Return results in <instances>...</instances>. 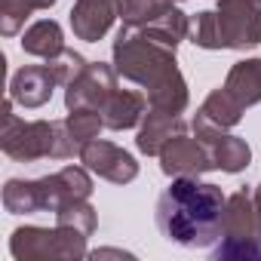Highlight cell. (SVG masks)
Instances as JSON below:
<instances>
[{
    "instance_id": "1",
    "label": "cell",
    "mask_w": 261,
    "mask_h": 261,
    "mask_svg": "<svg viewBox=\"0 0 261 261\" xmlns=\"http://www.w3.org/2000/svg\"><path fill=\"white\" fill-rule=\"evenodd\" d=\"M224 203L227 197L218 185L185 175L172 178V185L160 194L154 218L169 243L185 249H206L221 237Z\"/></svg>"
},
{
    "instance_id": "2",
    "label": "cell",
    "mask_w": 261,
    "mask_h": 261,
    "mask_svg": "<svg viewBox=\"0 0 261 261\" xmlns=\"http://www.w3.org/2000/svg\"><path fill=\"white\" fill-rule=\"evenodd\" d=\"M114 68L123 80L139 83L148 92L169 71H175L178 62H175V49L151 40L148 34H142L136 28L123 25L114 37Z\"/></svg>"
},
{
    "instance_id": "3",
    "label": "cell",
    "mask_w": 261,
    "mask_h": 261,
    "mask_svg": "<svg viewBox=\"0 0 261 261\" xmlns=\"http://www.w3.org/2000/svg\"><path fill=\"white\" fill-rule=\"evenodd\" d=\"M215 261H261V233L255 221V203L246 191H237L224 203L221 237L212 249Z\"/></svg>"
},
{
    "instance_id": "4",
    "label": "cell",
    "mask_w": 261,
    "mask_h": 261,
    "mask_svg": "<svg viewBox=\"0 0 261 261\" xmlns=\"http://www.w3.org/2000/svg\"><path fill=\"white\" fill-rule=\"evenodd\" d=\"M13 98L4 108V133H0V148L16 163H34L43 157L56 160L59 148V129L56 120H22L13 114Z\"/></svg>"
},
{
    "instance_id": "5",
    "label": "cell",
    "mask_w": 261,
    "mask_h": 261,
    "mask_svg": "<svg viewBox=\"0 0 261 261\" xmlns=\"http://www.w3.org/2000/svg\"><path fill=\"white\" fill-rule=\"evenodd\" d=\"M86 233L71 230V227H37V224H25L16 227L10 237V252L16 261H31V258H86Z\"/></svg>"
},
{
    "instance_id": "6",
    "label": "cell",
    "mask_w": 261,
    "mask_h": 261,
    "mask_svg": "<svg viewBox=\"0 0 261 261\" xmlns=\"http://www.w3.org/2000/svg\"><path fill=\"white\" fill-rule=\"evenodd\" d=\"M215 16L221 25L224 49L246 53L261 43V4L258 0H218Z\"/></svg>"
},
{
    "instance_id": "7",
    "label": "cell",
    "mask_w": 261,
    "mask_h": 261,
    "mask_svg": "<svg viewBox=\"0 0 261 261\" xmlns=\"http://www.w3.org/2000/svg\"><path fill=\"white\" fill-rule=\"evenodd\" d=\"M117 68L105 65V62H89L68 86H65V108L77 111V108H92L98 111L108 95L117 89Z\"/></svg>"
},
{
    "instance_id": "8",
    "label": "cell",
    "mask_w": 261,
    "mask_h": 261,
    "mask_svg": "<svg viewBox=\"0 0 261 261\" xmlns=\"http://www.w3.org/2000/svg\"><path fill=\"white\" fill-rule=\"evenodd\" d=\"M80 163H83L92 175H98V178H105V181H111V185H129V181L139 178V163H136V157L129 154V151H123L120 145H114V142H105V139L89 142V145L80 151Z\"/></svg>"
},
{
    "instance_id": "9",
    "label": "cell",
    "mask_w": 261,
    "mask_h": 261,
    "mask_svg": "<svg viewBox=\"0 0 261 261\" xmlns=\"http://www.w3.org/2000/svg\"><path fill=\"white\" fill-rule=\"evenodd\" d=\"M160 169L169 178H185V175L188 178H200L209 169H215V163H212L209 148L197 136L188 139L185 133H178L175 139H169L163 145V151H160Z\"/></svg>"
},
{
    "instance_id": "10",
    "label": "cell",
    "mask_w": 261,
    "mask_h": 261,
    "mask_svg": "<svg viewBox=\"0 0 261 261\" xmlns=\"http://www.w3.org/2000/svg\"><path fill=\"white\" fill-rule=\"evenodd\" d=\"M37 191H40V209L43 212H59L65 203L89 200L92 178H89L86 166H65L53 175L37 178Z\"/></svg>"
},
{
    "instance_id": "11",
    "label": "cell",
    "mask_w": 261,
    "mask_h": 261,
    "mask_svg": "<svg viewBox=\"0 0 261 261\" xmlns=\"http://www.w3.org/2000/svg\"><path fill=\"white\" fill-rule=\"evenodd\" d=\"M243 111H246V108H243L224 86H218V89H212V92L206 95V101L200 105L197 117L191 120V129H194V136H197L200 142H209L212 136L233 129V126L243 120Z\"/></svg>"
},
{
    "instance_id": "12",
    "label": "cell",
    "mask_w": 261,
    "mask_h": 261,
    "mask_svg": "<svg viewBox=\"0 0 261 261\" xmlns=\"http://www.w3.org/2000/svg\"><path fill=\"white\" fill-rule=\"evenodd\" d=\"M120 4L123 0H77L71 10V31L77 40L95 43L101 40L114 22L120 19Z\"/></svg>"
},
{
    "instance_id": "13",
    "label": "cell",
    "mask_w": 261,
    "mask_h": 261,
    "mask_svg": "<svg viewBox=\"0 0 261 261\" xmlns=\"http://www.w3.org/2000/svg\"><path fill=\"white\" fill-rule=\"evenodd\" d=\"M59 86L49 62L43 65H28L22 71L13 74L10 80V98L22 108H43L49 98H53V89Z\"/></svg>"
},
{
    "instance_id": "14",
    "label": "cell",
    "mask_w": 261,
    "mask_h": 261,
    "mask_svg": "<svg viewBox=\"0 0 261 261\" xmlns=\"http://www.w3.org/2000/svg\"><path fill=\"white\" fill-rule=\"evenodd\" d=\"M148 95L136 92V89H114L108 95V101L98 108L105 129H114V133H123V129H136L142 126L145 114H148Z\"/></svg>"
},
{
    "instance_id": "15",
    "label": "cell",
    "mask_w": 261,
    "mask_h": 261,
    "mask_svg": "<svg viewBox=\"0 0 261 261\" xmlns=\"http://www.w3.org/2000/svg\"><path fill=\"white\" fill-rule=\"evenodd\" d=\"M178 133H185V120L178 114H166V111H154L148 108L142 126H139V136H136V148L148 157H160L163 145L169 139H175Z\"/></svg>"
},
{
    "instance_id": "16",
    "label": "cell",
    "mask_w": 261,
    "mask_h": 261,
    "mask_svg": "<svg viewBox=\"0 0 261 261\" xmlns=\"http://www.w3.org/2000/svg\"><path fill=\"white\" fill-rule=\"evenodd\" d=\"M203 145L209 148L215 169H221V172H227V175H237V172L249 169V163H252V148H249L246 139H240V136L218 133V136H212V139L203 142Z\"/></svg>"
},
{
    "instance_id": "17",
    "label": "cell",
    "mask_w": 261,
    "mask_h": 261,
    "mask_svg": "<svg viewBox=\"0 0 261 261\" xmlns=\"http://www.w3.org/2000/svg\"><path fill=\"white\" fill-rule=\"evenodd\" d=\"M224 89L243 105L252 108L261 101V59H243L233 62V68L224 77Z\"/></svg>"
},
{
    "instance_id": "18",
    "label": "cell",
    "mask_w": 261,
    "mask_h": 261,
    "mask_svg": "<svg viewBox=\"0 0 261 261\" xmlns=\"http://www.w3.org/2000/svg\"><path fill=\"white\" fill-rule=\"evenodd\" d=\"M62 49H65V34H62V25L56 19H40L31 28H25V34H22V53L34 56V59L49 62Z\"/></svg>"
},
{
    "instance_id": "19",
    "label": "cell",
    "mask_w": 261,
    "mask_h": 261,
    "mask_svg": "<svg viewBox=\"0 0 261 261\" xmlns=\"http://www.w3.org/2000/svg\"><path fill=\"white\" fill-rule=\"evenodd\" d=\"M145 95H148V105H151L154 111H166V114H181V111L188 108V101H191L188 83H185V77H181L178 68L169 71L160 83H154Z\"/></svg>"
},
{
    "instance_id": "20",
    "label": "cell",
    "mask_w": 261,
    "mask_h": 261,
    "mask_svg": "<svg viewBox=\"0 0 261 261\" xmlns=\"http://www.w3.org/2000/svg\"><path fill=\"white\" fill-rule=\"evenodd\" d=\"M142 34H148L151 40H157V43H163V46H169V49H178V43L181 40H188V34H191V19L178 10V4L169 10V13H163L157 22H151L148 28H142Z\"/></svg>"
},
{
    "instance_id": "21",
    "label": "cell",
    "mask_w": 261,
    "mask_h": 261,
    "mask_svg": "<svg viewBox=\"0 0 261 261\" xmlns=\"http://www.w3.org/2000/svg\"><path fill=\"white\" fill-rule=\"evenodd\" d=\"M178 0H123L120 4V22L126 28H148L151 22H157L163 13H169Z\"/></svg>"
},
{
    "instance_id": "22",
    "label": "cell",
    "mask_w": 261,
    "mask_h": 261,
    "mask_svg": "<svg viewBox=\"0 0 261 261\" xmlns=\"http://www.w3.org/2000/svg\"><path fill=\"white\" fill-rule=\"evenodd\" d=\"M56 0H0V34L16 37L25 19L37 10H53Z\"/></svg>"
},
{
    "instance_id": "23",
    "label": "cell",
    "mask_w": 261,
    "mask_h": 261,
    "mask_svg": "<svg viewBox=\"0 0 261 261\" xmlns=\"http://www.w3.org/2000/svg\"><path fill=\"white\" fill-rule=\"evenodd\" d=\"M4 209L13 212V215L43 212V209H40V191H37V181L10 178V181L4 185Z\"/></svg>"
},
{
    "instance_id": "24",
    "label": "cell",
    "mask_w": 261,
    "mask_h": 261,
    "mask_svg": "<svg viewBox=\"0 0 261 261\" xmlns=\"http://www.w3.org/2000/svg\"><path fill=\"white\" fill-rule=\"evenodd\" d=\"M65 126H68L71 139L77 142V148L83 151L89 142H95V139H98V133L105 129V120H101V114H98V111H92V108H77V111H68Z\"/></svg>"
},
{
    "instance_id": "25",
    "label": "cell",
    "mask_w": 261,
    "mask_h": 261,
    "mask_svg": "<svg viewBox=\"0 0 261 261\" xmlns=\"http://www.w3.org/2000/svg\"><path fill=\"white\" fill-rule=\"evenodd\" d=\"M56 224L92 237L95 227H98V215H95V209L89 206V200H74V203H65V206L56 212Z\"/></svg>"
},
{
    "instance_id": "26",
    "label": "cell",
    "mask_w": 261,
    "mask_h": 261,
    "mask_svg": "<svg viewBox=\"0 0 261 261\" xmlns=\"http://www.w3.org/2000/svg\"><path fill=\"white\" fill-rule=\"evenodd\" d=\"M188 40L200 49H224V37H221V25L215 10H203L197 13V19L191 22V34Z\"/></svg>"
},
{
    "instance_id": "27",
    "label": "cell",
    "mask_w": 261,
    "mask_h": 261,
    "mask_svg": "<svg viewBox=\"0 0 261 261\" xmlns=\"http://www.w3.org/2000/svg\"><path fill=\"white\" fill-rule=\"evenodd\" d=\"M86 65H89V62H86L77 49H68V46H65L56 59H49V68H53V74H56L59 86H68V83H71V80H74Z\"/></svg>"
},
{
    "instance_id": "28",
    "label": "cell",
    "mask_w": 261,
    "mask_h": 261,
    "mask_svg": "<svg viewBox=\"0 0 261 261\" xmlns=\"http://www.w3.org/2000/svg\"><path fill=\"white\" fill-rule=\"evenodd\" d=\"M108 255H114V258H133L129 252H120V249H98V252H92L89 258H108Z\"/></svg>"
},
{
    "instance_id": "29",
    "label": "cell",
    "mask_w": 261,
    "mask_h": 261,
    "mask_svg": "<svg viewBox=\"0 0 261 261\" xmlns=\"http://www.w3.org/2000/svg\"><path fill=\"white\" fill-rule=\"evenodd\" d=\"M252 203H255V221H258V233H261V185L255 188V197H252Z\"/></svg>"
},
{
    "instance_id": "30",
    "label": "cell",
    "mask_w": 261,
    "mask_h": 261,
    "mask_svg": "<svg viewBox=\"0 0 261 261\" xmlns=\"http://www.w3.org/2000/svg\"><path fill=\"white\" fill-rule=\"evenodd\" d=\"M178 4H185V0H178Z\"/></svg>"
},
{
    "instance_id": "31",
    "label": "cell",
    "mask_w": 261,
    "mask_h": 261,
    "mask_svg": "<svg viewBox=\"0 0 261 261\" xmlns=\"http://www.w3.org/2000/svg\"><path fill=\"white\" fill-rule=\"evenodd\" d=\"M258 4H261V0H258Z\"/></svg>"
}]
</instances>
